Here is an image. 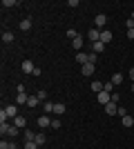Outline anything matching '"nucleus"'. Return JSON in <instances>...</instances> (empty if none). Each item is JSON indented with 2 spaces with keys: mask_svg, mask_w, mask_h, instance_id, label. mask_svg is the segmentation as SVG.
<instances>
[{
  "mask_svg": "<svg viewBox=\"0 0 134 149\" xmlns=\"http://www.w3.org/2000/svg\"><path fill=\"white\" fill-rule=\"evenodd\" d=\"M132 93H134V82H132Z\"/></svg>",
  "mask_w": 134,
  "mask_h": 149,
  "instance_id": "nucleus-36",
  "label": "nucleus"
},
{
  "mask_svg": "<svg viewBox=\"0 0 134 149\" xmlns=\"http://www.w3.org/2000/svg\"><path fill=\"white\" fill-rule=\"evenodd\" d=\"M22 149H38V145L32 140V143H25V145H22Z\"/></svg>",
  "mask_w": 134,
  "mask_h": 149,
  "instance_id": "nucleus-27",
  "label": "nucleus"
},
{
  "mask_svg": "<svg viewBox=\"0 0 134 149\" xmlns=\"http://www.w3.org/2000/svg\"><path fill=\"white\" fill-rule=\"evenodd\" d=\"M51 129H60V120H51Z\"/></svg>",
  "mask_w": 134,
  "mask_h": 149,
  "instance_id": "nucleus-29",
  "label": "nucleus"
},
{
  "mask_svg": "<svg viewBox=\"0 0 134 149\" xmlns=\"http://www.w3.org/2000/svg\"><path fill=\"white\" fill-rule=\"evenodd\" d=\"M94 69H96L94 62H87V65H83V67H81V71H83V76H94Z\"/></svg>",
  "mask_w": 134,
  "mask_h": 149,
  "instance_id": "nucleus-5",
  "label": "nucleus"
},
{
  "mask_svg": "<svg viewBox=\"0 0 134 149\" xmlns=\"http://www.w3.org/2000/svg\"><path fill=\"white\" fill-rule=\"evenodd\" d=\"M0 149H18V147H16V143H13V140H5V138H2Z\"/></svg>",
  "mask_w": 134,
  "mask_h": 149,
  "instance_id": "nucleus-14",
  "label": "nucleus"
},
{
  "mask_svg": "<svg viewBox=\"0 0 134 149\" xmlns=\"http://www.w3.org/2000/svg\"><path fill=\"white\" fill-rule=\"evenodd\" d=\"M67 36L74 40V38H78V33H76V29H69V31H67Z\"/></svg>",
  "mask_w": 134,
  "mask_h": 149,
  "instance_id": "nucleus-31",
  "label": "nucleus"
},
{
  "mask_svg": "<svg viewBox=\"0 0 134 149\" xmlns=\"http://www.w3.org/2000/svg\"><path fill=\"white\" fill-rule=\"evenodd\" d=\"M38 102H40L38 96H29V100H27V107H36Z\"/></svg>",
  "mask_w": 134,
  "mask_h": 149,
  "instance_id": "nucleus-23",
  "label": "nucleus"
},
{
  "mask_svg": "<svg viewBox=\"0 0 134 149\" xmlns=\"http://www.w3.org/2000/svg\"><path fill=\"white\" fill-rule=\"evenodd\" d=\"M130 80H132V82H134V67H132V69H130Z\"/></svg>",
  "mask_w": 134,
  "mask_h": 149,
  "instance_id": "nucleus-34",
  "label": "nucleus"
},
{
  "mask_svg": "<svg viewBox=\"0 0 134 149\" xmlns=\"http://www.w3.org/2000/svg\"><path fill=\"white\" fill-rule=\"evenodd\" d=\"M54 113H65V102H54Z\"/></svg>",
  "mask_w": 134,
  "mask_h": 149,
  "instance_id": "nucleus-19",
  "label": "nucleus"
},
{
  "mask_svg": "<svg viewBox=\"0 0 134 149\" xmlns=\"http://www.w3.org/2000/svg\"><path fill=\"white\" fill-rule=\"evenodd\" d=\"M109 40H112V31L103 29V31H101V42H103V45H107Z\"/></svg>",
  "mask_w": 134,
  "mask_h": 149,
  "instance_id": "nucleus-12",
  "label": "nucleus"
},
{
  "mask_svg": "<svg viewBox=\"0 0 134 149\" xmlns=\"http://www.w3.org/2000/svg\"><path fill=\"white\" fill-rule=\"evenodd\" d=\"M72 47H74L76 51H81V49H83V38H81V36L74 38V40H72Z\"/></svg>",
  "mask_w": 134,
  "mask_h": 149,
  "instance_id": "nucleus-17",
  "label": "nucleus"
},
{
  "mask_svg": "<svg viewBox=\"0 0 134 149\" xmlns=\"http://www.w3.org/2000/svg\"><path fill=\"white\" fill-rule=\"evenodd\" d=\"M76 62L81 65V67H83V65H87V62H89V54H83V51H78V54H76Z\"/></svg>",
  "mask_w": 134,
  "mask_h": 149,
  "instance_id": "nucleus-10",
  "label": "nucleus"
},
{
  "mask_svg": "<svg viewBox=\"0 0 134 149\" xmlns=\"http://www.w3.org/2000/svg\"><path fill=\"white\" fill-rule=\"evenodd\" d=\"M123 82V74H114L112 76V85H121Z\"/></svg>",
  "mask_w": 134,
  "mask_h": 149,
  "instance_id": "nucleus-26",
  "label": "nucleus"
},
{
  "mask_svg": "<svg viewBox=\"0 0 134 149\" xmlns=\"http://www.w3.org/2000/svg\"><path fill=\"white\" fill-rule=\"evenodd\" d=\"M27 100H29V96L22 91V93H18V96H16V105H27Z\"/></svg>",
  "mask_w": 134,
  "mask_h": 149,
  "instance_id": "nucleus-15",
  "label": "nucleus"
},
{
  "mask_svg": "<svg viewBox=\"0 0 134 149\" xmlns=\"http://www.w3.org/2000/svg\"><path fill=\"white\" fill-rule=\"evenodd\" d=\"M34 62L32 60H22V71H25V74H34Z\"/></svg>",
  "mask_w": 134,
  "mask_h": 149,
  "instance_id": "nucleus-11",
  "label": "nucleus"
},
{
  "mask_svg": "<svg viewBox=\"0 0 134 149\" xmlns=\"http://www.w3.org/2000/svg\"><path fill=\"white\" fill-rule=\"evenodd\" d=\"M128 38H130V40H134V29H128Z\"/></svg>",
  "mask_w": 134,
  "mask_h": 149,
  "instance_id": "nucleus-33",
  "label": "nucleus"
},
{
  "mask_svg": "<svg viewBox=\"0 0 134 149\" xmlns=\"http://www.w3.org/2000/svg\"><path fill=\"white\" fill-rule=\"evenodd\" d=\"M87 36H89V40H92V42H98V40H101V29H96V27H92Z\"/></svg>",
  "mask_w": 134,
  "mask_h": 149,
  "instance_id": "nucleus-6",
  "label": "nucleus"
},
{
  "mask_svg": "<svg viewBox=\"0 0 134 149\" xmlns=\"http://www.w3.org/2000/svg\"><path fill=\"white\" fill-rule=\"evenodd\" d=\"M119 98H121L119 93H112V100H109V102H114V105H119Z\"/></svg>",
  "mask_w": 134,
  "mask_h": 149,
  "instance_id": "nucleus-32",
  "label": "nucleus"
},
{
  "mask_svg": "<svg viewBox=\"0 0 134 149\" xmlns=\"http://www.w3.org/2000/svg\"><path fill=\"white\" fill-rule=\"evenodd\" d=\"M34 143L38 145V147H43V145L47 143V136H45L43 131H38V134H36V140H34Z\"/></svg>",
  "mask_w": 134,
  "mask_h": 149,
  "instance_id": "nucleus-13",
  "label": "nucleus"
},
{
  "mask_svg": "<svg viewBox=\"0 0 134 149\" xmlns=\"http://www.w3.org/2000/svg\"><path fill=\"white\" fill-rule=\"evenodd\" d=\"M96 100H98V102H101V105L105 107V105H107V102H109V100H112V93H109V91H105V89H103L101 93H96Z\"/></svg>",
  "mask_w": 134,
  "mask_h": 149,
  "instance_id": "nucleus-2",
  "label": "nucleus"
},
{
  "mask_svg": "<svg viewBox=\"0 0 134 149\" xmlns=\"http://www.w3.org/2000/svg\"><path fill=\"white\" fill-rule=\"evenodd\" d=\"M0 134L2 136H9V138H16L20 134V129L16 127V125H7V123H2L0 125Z\"/></svg>",
  "mask_w": 134,
  "mask_h": 149,
  "instance_id": "nucleus-1",
  "label": "nucleus"
},
{
  "mask_svg": "<svg viewBox=\"0 0 134 149\" xmlns=\"http://www.w3.org/2000/svg\"><path fill=\"white\" fill-rule=\"evenodd\" d=\"M22 136H25V143H32V140H36V134L29 129H22Z\"/></svg>",
  "mask_w": 134,
  "mask_h": 149,
  "instance_id": "nucleus-16",
  "label": "nucleus"
},
{
  "mask_svg": "<svg viewBox=\"0 0 134 149\" xmlns=\"http://www.w3.org/2000/svg\"><path fill=\"white\" fill-rule=\"evenodd\" d=\"M13 125H16L18 129H25V127H27V118H25V116H20V113H18V116L13 118Z\"/></svg>",
  "mask_w": 134,
  "mask_h": 149,
  "instance_id": "nucleus-9",
  "label": "nucleus"
},
{
  "mask_svg": "<svg viewBox=\"0 0 134 149\" xmlns=\"http://www.w3.org/2000/svg\"><path fill=\"white\" fill-rule=\"evenodd\" d=\"M92 47H94V49H92V51H94V54H101V51L105 49V45H103L101 40H98V42H92Z\"/></svg>",
  "mask_w": 134,
  "mask_h": 149,
  "instance_id": "nucleus-20",
  "label": "nucleus"
},
{
  "mask_svg": "<svg viewBox=\"0 0 134 149\" xmlns=\"http://www.w3.org/2000/svg\"><path fill=\"white\" fill-rule=\"evenodd\" d=\"M105 25H107V16H105V13H98V16L94 18V27L103 31V27H105Z\"/></svg>",
  "mask_w": 134,
  "mask_h": 149,
  "instance_id": "nucleus-3",
  "label": "nucleus"
},
{
  "mask_svg": "<svg viewBox=\"0 0 134 149\" xmlns=\"http://www.w3.org/2000/svg\"><path fill=\"white\" fill-rule=\"evenodd\" d=\"M123 125H125V127H134V118L130 116V113H128V116H123Z\"/></svg>",
  "mask_w": 134,
  "mask_h": 149,
  "instance_id": "nucleus-24",
  "label": "nucleus"
},
{
  "mask_svg": "<svg viewBox=\"0 0 134 149\" xmlns=\"http://www.w3.org/2000/svg\"><path fill=\"white\" fill-rule=\"evenodd\" d=\"M130 18H132V20H134V9H132V16H130Z\"/></svg>",
  "mask_w": 134,
  "mask_h": 149,
  "instance_id": "nucleus-35",
  "label": "nucleus"
},
{
  "mask_svg": "<svg viewBox=\"0 0 134 149\" xmlns=\"http://www.w3.org/2000/svg\"><path fill=\"white\" fill-rule=\"evenodd\" d=\"M43 111L45 113H54V102H45V105H43Z\"/></svg>",
  "mask_w": 134,
  "mask_h": 149,
  "instance_id": "nucleus-25",
  "label": "nucleus"
},
{
  "mask_svg": "<svg viewBox=\"0 0 134 149\" xmlns=\"http://www.w3.org/2000/svg\"><path fill=\"white\" fill-rule=\"evenodd\" d=\"M20 31H29V29H32V20H29V18H25V20H22V22H20Z\"/></svg>",
  "mask_w": 134,
  "mask_h": 149,
  "instance_id": "nucleus-18",
  "label": "nucleus"
},
{
  "mask_svg": "<svg viewBox=\"0 0 134 149\" xmlns=\"http://www.w3.org/2000/svg\"><path fill=\"white\" fill-rule=\"evenodd\" d=\"M38 127H40V129H45V127H51V118L47 116V113L38 116Z\"/></svg>",
  "mask_w": 134,
  "mask_h": 149,
  "instance_id": "nucleus-4",
  "label": "nucleus"
},
{
  "mask_svg": "<svg viewBox=\"0 0 134 149\" xmlns=\"http://www.w3.org/2000/svg\"><path fill=\"white\" fill-rule=\"evenodd\" d=\"M92 91H94V93H101L103 91V82L94 80V82H92Z\"/></svg>",
  "mask_w": 134,
  "mask_h": 149,
  "instance_id": "nucleus-21",
  "label": "nucleus"
},
{
  "mask_svg": "<svg viewBox=\"0 0 134 149\" xmlns=\"http://www.w3.org/2000/svg\"><path fill=\"white\" fill-rule=\"evenodd\" d=\"M105 113H109V116H119V105L107 102V105H105Z\"/></svg>",
  "mask_w": 134,
  "mask_h": 149,
  "instance_id": "nucleus-8",
  "label": "nucleus"
},
{
  "mask_svg": "<svg viewBox=\"0 0 134 149\" xmlns=\"http://www.w3.org/2000/svg\"><path fill=\"white\" fill-rule=\"evenodd\" d=\"M103 89H105V91H109V93H112V80H109V82H103Z\"/></svg>",
  "mask_w": 134,
  "mask_h": 149,
  "instance_id": "nucleus-30",
  "label": "nucleus"
},
{
  "mask_svg": "<svg viewBox=\"0 0 134 149\" xmlns=\"http://www.w3.org/2000/svg\"><path fill=\"white\" fill-rule=\"evenodd\" d=\"M2 7H16V0H2Z\"/></svg>",
  "mask_w": 134,
  "mask_h": 149,
  "instance_id": "nucleus-28",
  "label": "nucleus"
},
{
  "mask_svg": "<svg viewBox=\"0 0 134 149\" xmlns=\"http://www.w3.org/2000/svg\"><path fill=\"white\" fill-rule=\"evenodd\" d=\"M5 113H7V118H16V116H18V105L5 107Z\"/></svg>",
  "mask_w": 134,
  "mask_h": 149,
  "instance_id": "nucleus-7",
  "label": "nucleus"
},
{
  "mask_svg": "<svg viewBox=\"0 0 134 149\" xmlns=\"http://www.w3.org/2000/svg\"><path fill=\"white\" fill-rule=\"evenodd\" d=\"M2 42H13V33L11 31H2Z\"/></svg>",
  "mask_w": 134,
  "mask_h": 149,
  "instance_id": "nucleus-22",
  "label": "nucleus"
}]
</instances>
